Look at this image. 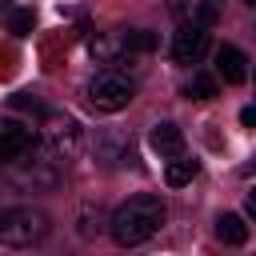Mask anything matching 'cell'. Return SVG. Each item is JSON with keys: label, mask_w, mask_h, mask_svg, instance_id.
<instances>
[{"label": "cell", "mask_w": 256, "mask_h": 256, "mask_svg": "<svg viewBox=\"0 0 256 256\" xmlns=\"http://www.w3.org/2000/svg\"><path fill=\"white\" fill-rule=\"evenodd\" d=\"M12 168V180L20 184V188H56L60 184V168H56V160L48 156V152H28L24 160H16V164H8Z\"/></svg>", "instance_id": "cell-4"}, {"label": "cell", "mask_w": 256, "mask_h": 256, "mask_svg": "<svg viewBox=\"0 0 256 256\" xmlns=\"http://www.w3.org/2000/svg\"><path fill=\"white\" fill-rule=\"evenodd\" d=\"M244 172H248V176H256V160H248V168H244Z\"/></svg>", "instance_id": "cell-21"}, {"label": "cell", "mask_w": 256, "mask_h": 256, "mask_svg": "<svg viewBox=\"0 0 256 256\" xmlns=\"http://www.w3.org/2000/svg\"><path fill=\"white\" fill-rule=\"evenodd\" d=\"M240 124H244V128H256V104H248V108L240 112Z\"/></svg>", "instance_id": "cell-19"}, {"label": "cell", "mask_w": 256, "mask_h": 256, "mask_svg": "<svg viewBox=\"0 0 256 256\" xmlns=\"http://www.w3.org/2000/svg\"><path fill=\"white\" fill-rule=\"evenodd\" d=\"M132 92H136L132 80L120 76V72H96L92 84H88V100H92L96 112H120V108H128Z\"/></svg>", "instance_id": "cell-3"}, {"label": "cell", "mask_w": 256, "mask_h": 256, "mask_svg": "<svg viewBox=\"0 0 256 256\" xmlns=\"http://www.w3.org/2000/svg\"><path fill=\"white\" fill-rule=\"evenodd\" d=\"M248 212H252V220H256V188L248 192Z\"/></svg>", "instance_id": "cell-20"}, {"label": "cell", "mask_w": 256, "mask_h": 256, "mask_svg": "<svg viewBox=\"0 0 256 256\" xmlns=\"http://www.w3.org/2000/svg\"><path fill=\"white\" fill-rule=\"evenodd\" d=\"M216 72L224 76V84H240V80L248 76L244 52H240L236 44H220V48H216Z\"/></svg>", "instance_id": "cell-9"}, {"label": "cell", "mask_w": 256, "mask_h": 256, "mask_svg": "<svg viewBox=\"0 0 256 256\" xmlns=\"http://www.w3.org/2000/svg\"><path fill=\"white\" fill-rule=\"evenodd\" d=\"M88 48H92V56L104 60V64H112L116 56H124V40H120V36H92Z\"/></svg>", "instance_id": "cell-12"}, {"label": "cell", "mask_w": 256, "mask_h": 256, "mask_svg": "<svg viewBox=\"0 0 256 256\" xmlns=\"http://www.w3.org/2000/svg\"><path fill=\"white\" fill-rule=\"evenodd\" d=\"M44 152L52 160H72L80 152V124L72 116H52L44 128Z\"/></svg>", "instance_id": "cell-5"}, {"label": "cell", "mask_w": 256, "mask_h": 256, "mask_svg": "<svg viewBox=\"0 0 256 256\" xmlns=\"http://www.w3.org/2000/svg\"><path fill=\"white\" fill-rule=\"evenodd\" d=\"M148 144H152L160 156H180V152H184V132H180L176 124H168V120H164V124H156V128H152Z\"/></svg>", "instance_id": "cell-10"}, {"label": "cell", "mask_w": 256, "mask_h": 256, "mask_svg": "<svg viewBox=\"0 0 256 256\" xmlns=\"http://www.w3.org/2000/svg\"><path fill=\"white\" fill-rule=\"evenodd\" d=\"M204 52H208V28L184 20V24L176 28V36H172V60H176V64H196Z\"/></svg>", "instance_id": "cell-7"}, {"label": "cell", "mask_w": 256, "mask_h": 256, "mask_svg": "<svg viewBox=\"0 0 256 256\" xmlns=\"http://www.w3.org/2000/svg\"><path fill=\"white\" fill-rule=\"evenodd\" d=\"M192 100H212L216 96V80L208 76V72H192V80H188V88H184Z\"/></svg>", "instance_id": "cell-14"}, {"label": "cell", "mask_w": 256, "mask_h": 256, "mask_svg": "<svg viewBox=\"0 0 256 256\" xmlns=\"http://www.w3.org/2000/svg\"><path fill=\"white\" fill-rule=\"evenodd\" d=\"M216 236H220L224 244H244V240H248V224H244L236 212H224V216L216 220Z\"/></svg>", "instance_id": "cell-11"}, {"label": "cell", "mask_w": 256, "mask_h": 256, "mask_svg": "<svg viewBox=\"0 0 256 256\" xmlns=\"http://www.w3.org/2000/svg\"><path fill=\"white\" fill-rule=\"evenodd\" d=\"M48 228H52L48 216L40 208H32V204L0 212V244H8V248H32V244H40L48 236Z\"/></svg>", "instance_id": "cell-2"}, {"label": "cell", "mask_w": 256, "mask_h": 256, "mask_svg": "<svg viewBox=\"0 0 256 256\" xmlns=\"http://www.w3.org/2000/svg\"><path fill=\"white\" fill-rule=\"evenodd\" d=\"M28 152H36V128L32 124H20V120H4L0 124V160L4 164H16Z\"/></svg>", "instance_id": "cell-6"}, {"label": "cell", "mask_w": 256, "mask_h": 256, "mask_svg": "<svg viewBox=\"0 0 256 256\" xmlns=\"http://www.w3.org/2000/svg\"><path fill=\"white\" fill-rule=\"evenodd\" d=\"M160 224H164V200H160V196L140 192V196L124 200V204L112 212L108 232L116 236V244H120V248H136V244L152 240V236L160 232Z\"/></svg>", "instance_id": "cell-1"}, {"label": "cell", "mask_w": 256, "mask_h": 256, "mask_svg": "<svg viewBox=\"0 0 256 256\" xmlns=\"http://www.w3.org/2000/svg\"><path fill=\"white\" fill-rule=\"evenodd\" d=\"M96 156H100L104 164H124V160H132V136L120 132V128L100 132V136H96Z\"/></svg>", "instance_id": "cell-8"}, {"label": "cell", "mask_w": 256, "mask_h": 256, "mask_svg": "<svg viewBox=\"0 0 256 256\" xmlns=\"http://www.w3.org/2000/svg\"><path fill=\"white\" fill-rule=\"evenodd\" d=\"M96 232H104L100 204H80V236H96Z\"/></svg>", "instance_id": "cell-16"}, {"label": "cell", "mask_w": 256, "mask_h": 256, "mask_svg": "<svg viewBox=\"0 0 256 256\" xmlns=\"http://www.w3.org/2000/svg\"><path fill=\"white\" fill-rule=\"evenodd\" d=\"M8 28H12L16 36H32V28H36V16H32V8H16V12L8 16Z\"/></svg>", "instance_id": "cell-17"}, {"label": "cell", "mask_w": 256, "mask_h": 256, "mask_svg": "<svg viewBox=\"0 0 256 256\" xmlns=\"http://www.w3.org/2000/svg\"><path fill=\"white\" fill-rule=\"evenodd\" d=\"M120 40H124V52H152V48H156V36H152L148 28H132V32H120Z\"/></svg>", "instance_id": "cell-13"}, {"label": "cell", "mask_w": 256, "mask_h": 256, "mask_svg": "<svg viewBox=\"0 0 256 256\" xmlns=\"http://www.w3.org/2000/svg\"><path fill=\"white\" fill-rule=\"evenodd\" d=\"M192 176H196V160H172L168 172H164V180H168L172 188H184Z\"/></svg>", "instance_id": "cell-15"}, {"label": "cell", "mask_w": 256, "mask_h": 256, "mask_svg": "<svg viewBox=\"0 0 256 256\" xmlns=\"http://www.w3.org/2000/svg\"><path fill=\"white\" fill-rule=\"evenodd\" d=\"M244 4H252V8H256V0H244Z\"/></svg>", "instance_id": "cell-22"}, {"label": "cell", "mask_w": 256, "mask_h": 256, "mask_svg": "<svg viewBox=\"0 0 256 256\" xmlns=\"http://www.w3.org/2000/svg\"><path fill=\"white\" fill-rule=\"evenodd\" d=\"M12 108H20V112H32V116H44V104H40L36 96H28V92H20V96L12 100Z\"/></svg>", "instance_id": "cell-18"}]
</instances>
